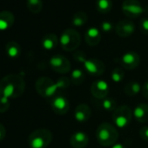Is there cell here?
Masks as SVG:
<instances>
[{
  "instance_id": "12",
  "label": "cell",
  "mask_w": 148,
  "mask_h": 148,
  "mask_svg": "<svg viewBox=\"0 0 148 148\" xmlns=\"http://www.w3.org/2000/svg\"><path fill=\"white\" fill-rule=\"evenodd\" d=\"M110 87L106 81L103 79H98L94 81L91 86V93L97 99H104L107 98L109 94Z\"/></svg>"
},
{
  "instance_id": "23",
  "label": "cell",
  "mask_w": 148,
  "mask_h": 148,
  "mask_svg": "<svg viewBox=\"0 0 148 148\" xmlns=\"http://www.w3.org/2000/svg\"><path fill=\"white\" fill-rule=\"evenodd\" d=\"M86 79L85 72L81 69H75L71 71V82L75 85V86H79L81 85Z\"/></svg>"
},
{
  "instance_id": "8",
  "label": "cell",
  "mask_w": 148,
  "mask_h": 148,
  "mask_svg": "<svg viewBox=\"0 0 148 148\" xmlns=\"http://www.w3.org/2000/svg\"><path fill=\"white\" fill-rule=\"evenodd\" d=\"M49 64L51 68L60 74H66L71 71V63L70 61L63 55L60 54H56L53 55L50 60H49Z\"/></svg>"
},
{
  "instance_id": "36",
  "label": "cell",
  "mask_w": 148,
  "mask_h": 148,
  "mask_svg": "<svg viewBox=\"0 0 148 148\" xmlns=\"http://www.w3.org/2000/svg\"><path fill=\"white\" fill-rule=\"evenodd\" d=\"M0 96H1V94H0Z\"/></svg>"
},
{
  "instance_id": "17",
  "label": "cell",
  "mask_w": 148,
  "mask_h": 148,
  "mask_svg": "<svg viewBox=\"0 0 148 148\" xmlns=\"http://www.w3.org/2000/svg\"><path fill=\"white\" fill-rule=\"evenodd\" d=\"M15 22V17L13 13L9 11H4L0 12V31H6L12 27Z\"/></svg>"
},
{
  "instance_id": "20",
  "label": "cell",
  "mask_w": 148,
  "mask_h": 148,
  "mask_svg": "<svg viewBox=\"0 0 148 148\" xmlns=\"http://www.w3.org/2000/svg\"><path fill=\"white\" fill-rule=\"evenodd\" d=\"M5 51L9 58H17L21 54V46L18 43L15 41H10L6 44Z\"/></svg>"
},
{
  "instance_id": "16",
  "label": "cell",
  "mask_w": 148,
  "mask_h": 148,
  "mask_svg": "<svg viewBox=\"0 0 148 148\" xmlns=\"http://www.w3.org/2000/svg\"><path fill=\"white\" fill-rule=\"evenodd\" d=\"M85 40L90 46H96L101 41V33L97 27H90L85 33Z\"/></svg>"
},
{
  "instance_id": "14",
  "label": "cell",
  "mask_w": 148,
  "mask_h": 148,
  "mask_svg": "<svg viewBox=\"0 0 148 148\" xmlns=\"http://www.w3.org/2000/svg\"><path fill=\"white\" fill-rule=\"evenodd\" d=\"M89 143V138L84 132H76L70 138V144L73 148H85Z\"/></svg>"
},
{
  "instance_id": "1",
  "label": "cell",
  "mask_w": 148,
  "mask_h": 148,
  "mask_svg": "<svg viewBox=\"0 0 148 148\" xmlns=\"http://www.w3.org/2000/svg\"><path fill=\"white\" fill-rule=\"evenodd\" d=\"M71 84V79L67 77H62L54 82L48 77H41L36 82V90L38 93L45 98L51 99L58 95V92L66 89Z\"/></svg>"
},
{
  "instance_id": "2",
  "label": "cell",
  "mask_w": 148,
  "mask_h": 148,
  "mask_svg": "<svg viewBox=\"0 0 148 148\" xmlns=\"http://www.w3.org/2000/svg\"><path fill=\"white\" fill-rule=\"evenodd\" d=\"M25 90V82L18 74H9L0 80V94L8 99L21 96Z\"/></svg>"
},
{
  "instance_id": "27",
  "label": "cell",
  "mask_w": 148,
  "mask_h": 148,
  "mask_svg": "<svg viewBox=\"0 0 148 148\" xmlns=\"http://www.w3.org/2000/svg\"><path fill=\"white\" fill-rule=\"evenodd\" d=\"M125 71L122 68L116 67L111 72V79L114 83H119L124 79Z\"/></svg>"
},
{
  "instance_id": "13",
  "label": "cell",
  "mask_w": 148,
  "mask_h": 148,
  "mask_svg": "<svg viewBox=\"0 0 148 148\" xmlns=\"http://www.w3.org/2000/svg\"><path fill=\"white\" fill-rule=\"evenodd\" d=\"M115 32L120 38H128L135 32V25L128 19L119 21L115 26Z\"/></svg>"
},
{
  "instance_id": "5",
  "label": "cell",
  "mask_w": 148,
  "mask_h": 148,
  "mask_svg": "<svg viewBox=\"0 0 148 148\" xmlns=\"http://www.w3.org/2000/svg\"><path fill=\"white\" fill-rule=\"evenodd\" d=\"M52 133L48 129H38L33 131L28 138L31 148H46L52 140Z\"/></svg>"
},
{
  "instance_id": "6",
  "label": "cell",
  "mask_w": 148,
  "mask_h": 148,
  "mask_svg": "<svg viewBox=\"0 0 148 148\" xmlns=\"http://www.w3.org/2000/svg\"><path fill=\"white\" fill-rule=\"evenodd\" d=\"M132 119V112L129 106L123 105L118 106L116 110L112 112V121L114 125L119 128L126 127Z\"/></svg>"
},
{
  "instance_id": "35",
  "label": "cell",
  "mask_w": 148,
  "mask_h": 148,
  "mask_svg": "<svg viewBox=\"0 0 148 148\" xmlns=\"http://www.w3.org/2000/svg\"><path fill=\"white\" fill-rule=\"evenodd\" d=\"M112 148H127V147H126L125 145L119 143V144H115V145H113Z\"/></svg>"
},
{
  "instance_id": "10",
  "label": "cell",
  "mask_w": 148,
  "mask_h": 148,
  "mask_svg": "<svg viewBox=\"0 0 148 148\" xmlns=\"http://www.w3.org/2000/svg\"><path fill=\"white\" fill-rule=\"evenodd\" d=\"M51 107L53 110V112L59 115L65 114L69 108H70V103L66 97L63 95H56L51 99H50Z\"/></svg>"
},
{
  "instance_id": "21",
  "label": "cell",
  "mask_w": 148,
  "mask_h": 148,
  "mask_svg": "<svg viewBox=\"0 0 148 148\" xmlns=\"http://www.w3.org/2000/svg\"><path fill=\"white\" fill-rule=\"evenodd\" d=\"M88 21V16L84 12H77L71 18V24L75 27H82Z\"/></svg>"
},
{
  "instance_id": "18",
  "label": "cell",
  "mask_w": 148,
  "mask_h": 148,
  "mask_svg": "<svg viewBox=\"0 0 148 148\" xmlns=\"http://www.w3.org/2000/svg\"><path fill=\"white\" fill-rule=\"evenodd\" d=\"M134 119L139 123H145L148 121V105L142 103L136 106L132 113Z\"/></svg>"
},
{
  "instance_id": "26",
  "label": "cell",
  "mask_w": 148,
  "mask_h": 148,
  "mask_svg": "<svg viewBox=\"0 0 148 148\" xmlns=\"http://www.w3.org/2000/svg\"><path fill=\"white\" fill-rule=\"evenodd\" d=\"M101 106L104 110H106L109 112H113L116 110V108L118 107L116 101L112 98H106V99H102Z\"/></svg>"
},
{
  "instance_id": "29",
  "label": "cell",
  "mask_w": 148,
  "mask_h": 148,
  "mask_svg": "<svg viewBox=\"0 0 148 148\" xmlns=\"http://www.w3.org/2000/svg\"><path fill=\"white\" fill-rule=\"evenodd\" d=\"M100 29L102 32L108 33V32H111L112 31L113 25H112V23H111L109 21H103L100 25Z\"/></svg>"
},
{
  "instance_id": "15",
  "label": "cell",
  "mask_w": 148,
  "mask_h": 148,
  "mask_svg": "<svg viewBox=\"0 0 148 148\" xmlns=\"http://www.w3.org/2000/svg\"><path fill=\"white\" fill-rule=\"evenodd\" d=\"M92 116V110L87 104H79L74 111V118L78 122H86Z\"/></svg>"
},
{
  "instance_id": "28",
  "label": "cell",
  "mask_w": 148,
  "mask_h": 148,
  "mask_svg": "<svg viewBox=\"0 0 148 148\" xmlns=\"http://www.w3.org/2000/svg\"><path fill=\"white\" fill-rule=\"evenodd\" d=\"M11 105V99L5 97V96H0V112L4 113L7 112V110L10 108Z\"/></svg>"
},
{
  "instance_id": "30",
  "label": "cell",
  "mask_w": 148,
  "mask_h": 148,
  "mask_svg": "<svg viewBox=\"0 0 148 148\" xmlns=\"http://www.w3.org/2000/svg\"><path fill=\"white\" fill-rule=\"evenodd\" d=\"M139 28L144 34H148V18H143L140 20Z\"/></svg>"
},
{
  "instance_id": "7",
  "label": "cell",
  "mask_w": 148,
  "mask_h": 148,
  "mask_svg": "<svg viewBox=\"0 0 148 148\" xmlns=\"http://www.w3.org/2000/svg\"><path fill=\"white\" fill-rule=\"evenodd\" d=\"M122 11L129 18H137L145 13V8L138 0H124L122 3Z\"/></svg>"
},
{
  "instance_id": "25",
  "label": "cell",
  "mask_w": 148,
  "mask_h": 148,
  "mask_svg": "<svg viewBox=\"0 0 148 148\" xmlns=\"http://www.w3.org/2000/svg\"><path fill=\"white\" fill-rule=\"evenodd\" d=\"M141 86H140V84L138 82H136V81H132V82H129L125 86V92L126 95L130 96V97H132V96H135L137 94H138L141 91Z\"/></svg>"
},
{
  "instance_id": "9",
  "label": "cell",
  "mask_w": 148,
  "mask_h": 148,
  "mask_svg": "<svg viewBox=\"0 0 148 148\" xmlns=\"http://www.w3.org/2000/svg\"><path fill=\"white\" fill-rule=\"evenodd\" d=\"M85 70L92 76H101L106 70L105 64L98 58H86L83 61Z\"/></svg>"
},
{
  "instance_id": "33",
  "label": "cell",
  "mask_w": 148,
  "mask_h": 148,
  "mask_svg": "<svg viewBox=\"0 0 148 148\" xmlns=\"http://www.w3.org/2000/svg\"><path fill=\"white\" fill-rule=\"evenodd\" d=\"M141 92H142V95H143L146 99H148V80L145 81V82L144 83V85L142 86Z\"/></svg>"
},
{
  "instance_id": "11",
  "label": "cell",
  "mask_w": 148,
  "mask_h": 148,
  "mask_svg": "<svg viewBox=\"0 0 148 148\" xmlns=\"http://www.w3.org/2000/svg\"><path fill=\"white\" fill-rule=\"evenodd\" d=\"M119 63L124 69L132 70L138 67L140 64V56L136 51H127L122 55Z\"/></svg>"
},
{
  "instance_id": "3",
  "label": "cell",
  "mask_w": 148,
  "mask_h": 148,
  "mask_svg": "<svg viewBox=\"0 0 148 148\" xmlns=\"http://www.w3.org/2000/svg\"><path fill=\"white\" fill-rule=\"evenodd\" d=\"M96 138L98 142L103 146L115 145L119 138V132L114 125L110 123L100 124L96 130Z\"/></svg>"
},
{
  "instance_id": "19",
  "label": "cell",
  "mask_w": 148,
  "mask_h": 148,
  "mask_svg": "<svg viewBox=\"0 0 148 148\" xmlns=\"http://www.w3.org/2000/svg\"><path fill=\"white\" fill-rule=\"evenodd\" d=\"M59 39L54 33H48L42 38V46L46 51H51L55 49L58 45Z\"/></svg>"
},
{
  "instance_id": "31",
  "label": "cell",
  "mask_w": 148,
  "mask_h": 148,
  "mask_svg": "<svg viewBox=\"0 0 148 148\" xmlns=\"http://www.w3.org/2000/svg\"><path fill=\"white\" fill-rule=\"evenodd\" d=\"M139 136L143 140L148 141V125H145V126H142L140 128Z\"/></svg>"
},
{
  "instance_id": "22",
  "label": "cell",
  "mask_w": 148,
  "mask_h": 148,
  "mask_svg": "<svg viewBox=\"0 0 148 148\" xmlns=\"http://www.w3.org/2000/svg\"><path fill=\"white\" fill-rule=\"evenodd\" d=\"M96 9L102 14L110 12L112 9V0H97Z\"/></svg>"
},
{
  "instance_id": "34",
  "label": "cell",
  "mask_w": 148,
  "mask_h": 148,
  "mask_svg": "<svg viewBox=\"0 0 148 148\" xmlns=\"http://www.w3.org/2000/svg\"><path fill=\"white\" fill-rule=\"evenodd\" d=\"M5 135H6V129L3 124L0 123V141L4 140V138H5Z\"/></svg>"
},
{
  "instance_id": "24",
  "label": "cell",
  "mask_w": 148,
  "mask_h": 148,
  "mask_svg": "<svg viewBox=\"0 0 148 148\" xmlns=\"http://www.w3.org/2000/svg\"><path fill=\"white\" fill-rule=\"evenodd\" d=\"M26 6L30 12L38 14L43 9V0H26Z\"/></svg>"
},
{
  "instance_id": "4",
  "label": "cell",
  "mask_w": 148,
  "mask_h": 148,
  "mask_svg": "<svg viewBox=\"0 0 148 148\" xmlns=\"http://www.w3.org/2000/svg\"><path fill=\"white\" fill-rule=\"evenodd\" d=\"M81 43V36L78 31L72 28H69L64 30L60 38L59 44L63 50L66 51H75Z\"/></svg>"
},
{
  "instance_id": "32",
  "label": "cell",
  "mask_w": 148,
  "mask_h": 148,
  "mask_svg": "<svg viewBox=\"0 0 148 148\" xmlns=\"http://www.w3.org/2000/svg\"><path fill=\"white\" fill-rule=\"evenodd\" d=\"M73 58H75L77 61L80 62V63H83V61L86 58V54L83 52V51H76L75 53L73 54Z\"/></svg>"
}]
</instances>
